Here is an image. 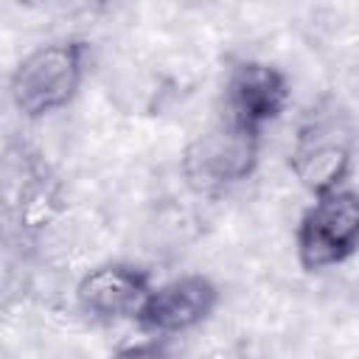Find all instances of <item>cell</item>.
<instances>
[{
  "mask_svg": "<svg viewBox=\"0 0 359 359\" xmlns=\"http://www.w3.org/2000/svg\"><path fill=\"white\" fill-rule=\"evenodd\" d=\"M151 289L154 283L146 269L129 261H104L79 278L76 306L98 323H135Z\"/></svg>",
  "mask_w": 359,
  "mask_h": 359,
  "instance_id": "7",
  "label": "cell"
},
{
  "mask_svg": "<svg viewBox=\"0 0 359 359\" xmlns=\"http://www.w3.org/2000/svg\"><path fill=\"white\" fill-rule=\"evenodd\" d=\"M261 160V132H252L227 115L199 132L180 157V171L191 191L219 196L250 180Z\"/></svg>",
  "mask_w": 359,
  "mask_h": 359,
  "instance_id": "2",
  "label": "cell"
},
{
  "mask_svg": "<svg viewBox=\"0 0 359 359\" xmlns=\"http://www.w3.org/2000/svg\"><path fill=\"white\" fill-rule=\"evenodd\" d=\"M359 252V194L337 188L311 196L294 230V255L306 272L345 264Z\"/></svg>",
  "mask_w": 359,
  "mask_h": 359,
  "instance_id": "3",
  "label": "cell"
},
{
  "mask_svg": "<svg viewBox=\"0 0 359 359\" xmlns=\"http://www.w3.org/2000/svg\"><path fill=\"white\" fill-rule=\"evenodd\" d=\"M219 286L202 272L177 275L151 289L135 325L146 337L168 339L199 328L219 306Z\"/></svg>",
  "mask_w": 359,
  "mask_h": 359,
  "instance_id": "4",
  "label": "cell"
},
{
  "mask_svg": "<svg viewBox=\"0 0 359 359\" xmlns=\"http://www.w3.org/2000/svg\"><path fill=\"white\" fill-rule=\"evenodd\" d=\"M17 6H25V8H48V6H56L59 0H14Z\"/></svg>",
  "mask_w": 359,
  "mask_h": 359,
  "instance_id": "8",
  "label": "cell"
},
{
  "mask_svg": "<svg viewBox=\"0 0 359 359\" xmlns=\"http://www.w3.org/2000/svg\"><path fill=\"white\" fill-rule=\"evenodd\" d=\"M292 101L289 76L261 59H241L224 79V115L252 132L278 121Z\"/></svg>",
  "mask_w": 359,
  "mask_h": 359,
  "instance_id": "6",
  "label": "cell"
},
{
  "mask_svg": "<svg viewBox=\"0 0 359 359\" xmlns=\"http://www.w3.org/2000/svg\"><path fill=\"white\" fill-rule=\"evenodd\" d=\"M353 168L351 135L337 123V118H311L297 129L289 171L303 191L311 196L337 191L348 182Z\"/></svg>",
  "mask_w": 359,
  "mask_h": 359,
  "instance_id": "5",
  "label": "cell"
},
{
  "mask_svg": "<svg viewBox=\"0 0 359 359\" xmlns=\"http://www.w3.org/2000/svg\"><path fill=\"white\" fill-rule=\"evenodd\" d=\"M87 45L73 36L31 48L8 76V98L20 118L39 121L65 109L84 81Z\"/></svg>",
  "mask_w": 359,
  "mask_h": 359,
  "instance_id": "1",
  "label": "cell"
}]
</instances>
